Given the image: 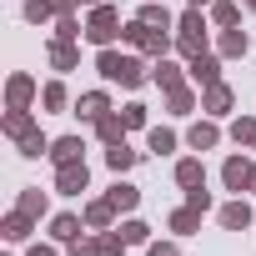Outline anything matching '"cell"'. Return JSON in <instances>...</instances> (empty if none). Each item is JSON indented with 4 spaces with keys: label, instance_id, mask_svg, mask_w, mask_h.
Here are the masks:
<instances>
[{
    "label": "cell",
    "instance_id": "cell-32",
    "mask_svg": "<svg viewBox=\"0 0 256 256\" xmlns=\"http://www.w3.org/2000/svg\"><path fill=\"white\" fill-rule=\"evenodd\" d=\"M40 100H46V106H50V110H60V106H66V86H60V80H50V86H46V96H40Z\"/></svg>",
    "mask_w": 256,
    "mask_h": 256
},
{
    "label": "cell",
    "instance_id": "cell-35",
    "mask_svg": "<svg viewBox=\"0 0 256 256\" xmlns=\"http://www.w3.org/2000/svg\"><path fill=\"white\" fill-rule=\"evenodd\" d=\"M171 110H176V116H186V110H191V90H181V86H176V90H171Z\"/></svg>",
    "mask_w": 256,
    "mask_h": 256
},
{
    "label": "cell",
    "instance_id": "cell-42",
    "mask_svg": "<svg viewBox=\"0 0 256 256\" xmlns=\"http://www.w3.org/2000/svg\"><path fill=\"white\" fill-rule=\"evenodd\" d=\"M246 191H256V166H251V181H246Z\"/></svg>",
    "mask_w": 256,
    "mask_h": 256
},
{
    "label": "cell",
    "instance_id": "cell-19",
    "mask_svg": "<svg viewBox=\"0 0 256 256\" xmlns=\"http://www.w3.org/2000/svg\"><path fill=\"white\" fill-rule=\"evenodd\" d=\"M50 236H56V241H76V236H80V221H76V216H56V221H50Z\"/></svg>",
    "mask_w": 256,
    "mask_h": 256
},
{
    "label": "cell",
    "instance_id": "cell-4",
    "mask_svg": "<svg viewBox=\"0 0 256 256\" xmlns=\"http://www.w3.org/2000/svg\"><path fill=\"white\" fill-rule=\"evenodd\" d=\"M70 246H76V256H120V231H116V236L106 231V236H90V241L76 236Z\"/></svg>",
    "mask_w": 256,
    "mask_h": 256
},
{
    "label": "cell",
    "instance_id": "cell-10",
    "mask_svg": "<svg viewBox=\"0 0 256 256\" xmlns=\"http://www.w3.org/2000/svg\"><path fill=\"white\" fill-rule=\"evenodd\" d=\"M221 226H226V231H246V226H251V206H246V201L221 206Z\"/></svg>",
    "mask_w": 256,
    "mask_h": 256
},
{
    "label": "cell",
    "instance_id": "cell-18",
    "mask_svg": "<svg viewBox=\"0 0 256 256\" xmlns=\"http://www.w3.org/2000/svg\"><path fill=\"white\" fill-rule=\"evenodd\" d=\"M76 110H80L86 120H100V116H106V96H100V90H90V96H80V106H76Z\"/></svg>",
    "mask_w": 256,
    "mask_h": 256
},
{
    "label": "cell",
    "instance_id": "cell-9",
    "mask_svg": "<svg viewBox=\"0 0 256 256\" xmlns=\"http://www.w3.org/2000/svg\"><path fill=\"white\" fill-rule=\"evenodd\" d=\"M80 151H86L80 136H60V141L50 146V161H56V166H70V161H80Z\"/></svg>",
    "mask_w": 256,
    "mask_h": 256
},
{
    "label": "cell",
    "instance_id": "cell-12",
    "mask_svg": "<svg viewBox=\"0 0 256 256\" xmlns=\"http://www.w3.org/2000/svg\"><path fill=\"white\" fill-rule=\"evenodd\" d=\"M186 141H191L196 151H211V146L221 141V131H216V126H211V120H196V126H191V131H186Z\"/></svg>",
    "mask_w": 256,
    "mask_h": 256
},
{
    "label": "cell",
    "instance_id": "cell-44",
    "mask_svg": "<svg viewBox=\"0 0 256 256\" xmlns=\"http://www.w3.org/2000/svg\"><path fill=\"white\" fill-rule=\"evenodd\" d=\"M246 6H251V10H256V0H246Z\"/></svg>",
    "mask_w": 256,
    "mask_h": 256
},
{
    "label": "cell",
    "instance_id": "cell-5",
    "mask_svg": "<svg viewBox=\"0 0 256 256\" xmlns=\"http://www.w3.org/2000/svg\"><path fill=\"white\" fill-rule=\"evenodd\" d=\"M86 181H90L86 161H70V166H60V171H56V186H60L66 196H80V191H86Z\"/></svg>",
    "mask_w": 256,
    "mask_h": 256
},
{
    "label": "cell",
    "instance_id": "cell-22",
    "mask_svg": "<svg viewBox=\"0 0 256 256\" xmlns=\"http://www.w3.org/2000/svg\"><path fill=\"white\" fill-rule=\"evenodd\" d=\"M146 236H151V226H146V221H126V226H120V241H126V246H141Z\"/></svg>",
    "mask_w": 256,
    "mask_h": 256
},
{
    "label": "cell",
    "instance_id": "cell-39",
    "mask_svg": "<svg viewBox=\"0 0 256 256\" xmlns=\"http://www.w3.org/2000/svg\"><path fill=\"white\" fill-rule=\"evenodd\" d=\"M146 256H181V251H176V246H171V241H156V246H151V251H146Z\"/></svg>",
    "mask_w": 256,
    "mask_h": 256
},
{
    "label": "cell",
    "instance_id": "cell-3",
    "mask_svg": "<svg viewBox=\"0 0 256 256\" xmlns=\"http://www.w3.org/2000/svg\"><path fill=\"white\" fill-rule=\"evenodd\" d=\"M86 36H90L96 46L116 40V36H120V16H116L110 6H96V10H90V26H86Z\"/></svg>",
    "mask_w": 256,
    "mask_h": 256
},
{
    "label": "cell",
    "instance_id": "cell-13",
    "mask_svg": "<svg viewBox=\"0 0 256 256\" xmlns=\"http://www.w3.org/2000/svg\"><path fill=\"white\" fill-rule=\"evenodd\" d=\"M196 226H201V206H191V201H186V206H181V211L171 216V231H181V236H191Z\"/></svg>",
    "mask_w": 256,
    "mask_h": 256
},
{
    "label": "cell",
    "instance_id": "cell-2",
    "mask_svg": "<svg viewBox=\"0 0 256 256\" xmlns=\"http://www.w3.org/2000/svg\"><path fill=\"white\" fill-rule=\"evenodd\" d=\"M181 56H201L206 50V20H201V10H186L181 16Z\"/></svg>",
    "mask_w": 256,
    "mask_h": 256
},
{
    "label": "cell",
    "instance_id": "cell-25",
    "mask_svg": "<svg viewBox=\"0 0 256 256\" xmlns=\"http://www.w3.org/2000/svg\"><path fill=\"white\" fill-rule=\"evenodd\" d=\"M50 66H56V70H70V66H76V50H70L66 40H56V46H50Z\"/></svg>",
    "mask_w": 256,
    "mask_h": 256
},
{
    "label": "cell",
    "instance_id": "cell-33",
    "mask_svg": "<svg viewBox=\"0 0 256 256\" xmlns=\"http://www.w3.org/2000/svg\"><path fill=\"white\" fill-rule=\"evenodd\" d=\"M20 211H26V216H40V211H46V196H40V191H26V196H20Z\"/></svg>",
    "mask_w": 256,
    "mask_h": 256
},
{
    "label": "cell",
    "instance_id": "cell-7",
    "mask_svg": "<svg viewBox=\"0 0 256 256\" xmlns=\"http://www.w3.org/2000/svg\"><path fill=\"white\" fill-rule=\"evenodd\" d=\"M216 76H221V60H216V56H191V80L216 86Z\"/></svg>",
    "mask_w": 256,
    "mask_h": 256
},
{
    "label": "cell",
    "instance_id": "cell-17",
    "mask_svg": "<svg viewBox=\"0 0 256 256\" xmlns=\"http://www.w3.org/2000/svg\"><path fill=\"white\" fill-rule=\"evenodd\" d=\"M110 216H116V206H110V201H90V206H86V221H90L96 231H106V226H110Z\"/></svg>",
    "mask_w": 256,
    "mask_h": 256
},
{
    "label": "cell",
    "instance_id": "cell-38",
    "mask_svg": "<svg viewBox=\"0 0 256 256\" xmlns=\"http://www.w3.org/2000/svg\"><path fill=\"white\" fill-rule=\"evenodd\" d=\"M56 36H60V40H70V36H76V20H70V16H60V26H56Z\"/></svg>",
    "mask_w": 256,
    "mask_h": 256
},
{
    "label": "cell",
    "instance_id": "cell-34",
    "mask_svg": "<svg viewBox=\"0 0 256 256\" xmlns=\"http://www.w3.org/2000/svg\"><path fill=\"white\" fill-rule=\"evenodd\" d=\"M46 151V141H40V131H30V136H20V156H40Z\"/></svg>",
    "mask_w": 256,
    "mask_h": 256
},
{
    "label": "cell",
    "instance_id": "cell-37",
    "mask_svg": "<svg viewBox=\"0 0 256 256\" xmlns=\"http://www.w3.org/2000/svg\"><path fill=\"white\" fill-rule=\"evenodd\" d=\"M186 201H191V206H201V211L211 206V196H206V186H196V191H186Z\"/></svg>",
    "mask_w": 256,
    "mask_h": 256
},
{
    "label": "cell",
    "instance_id": "cell-8",
    "mask_svg": "<svg viewBox=\"0 0 256 256\" xmlns=\"http://www.w3.org/2000/svg\"><path fill=\"white\" fill-rule=\"evenodd\" d=\"M201 110H211V116H226L231 110V90L216 80V86H206V96H201Z\"/></svg>",
    "mask_w": 256,
    "mask_h": 256
},
{
    "label": "cell",
    "instance_id": "cell-15",
    "mask_svg": "<svg viewBox=\"0 0 256 256\" xmlns=\"http://www.w3.org/2000/svg\"><path fill=\"white\" fill-rule=\"evenodd\" d=\"M106 201H110V206H116V211H136V201H141V191H136V186H120V181H116V186H110V196H106Z\"/></svg>",
    "mask_w": 256,
    "mask_h": 256
},
{
    "label": "cell",
    "instance_id": "cell-43",
    "mask_svg": "<svg viewBox=\"0 0 256 256\" xmlns=\"http://www.w3.org/2000/svg\"><path fill=\"white\" fill-rule=\"evenodd\" d=\"M86 6H100V0H86Z\"/></svg>",
    "mask_w": 256,
    "mask_h": 256
},
{
    "label": "cell",
    "instance_id": "cell-36",
    "mask_svg": "<svg viewBox=\"0 0 256 256\" xmlns=\"http://www.w3.org/2000/svg\"><path fill=\"white\" fill-rule=\"evenodd\" d=\"M120 116H126V126H146V106H126Z\"/></svg>",
    "mask_w": 256,
    "mask_h": 256
},
{
    "label": "cell",
    "instance_id": "cell-20",
    "mask_svg": "<svg viewBox=\"0 0 256 256\" xmlns=\"http://www.w3.org/2000/svg\"><path fill=\"white\" fill-rule=\"evenodd\" d=\"M246 46H251L246 30H226V36H221V56H246Z\"/></svg>",
    "mask_w": 256,
    "mask_h": 256
},
{
    "label": "cell",
    "instance_id": "cell-30",
    "mask_svg": "<svg viewBox=\"0 0 256 256\" xmlns=\"http://www.w3.org/2000/svg\"><path fill=\"white\" fill-rule=\"evenodd\" d=\"M50 16H56L50 0H26V20H50Z\"/></svg>",
    "mask_w": 256,
    "mask_h": 256
},
{
    "label": "cell",
    "instance_id": "cell-29",
    "mask_svg": "<svg viewBox=\"0 0 256 256\" xmlns=\"http://www.w3.org/2000/svg\"><path fill=\"white\" fill-rule=\"evenodd\" d=\"M6 131H10V136H30V116H26V110H10V116H6Z\"/></svg>",
    "mask_w": 256,
    "mask_h": 256
},
{
    "label": "cell",
    "instance_id": "cell-24",
    "mask_svg": "<svg viewBox=\"0 0 256 256\" xmlns=\"http://www.w3.org/2000/svg\"><path fill=\"white\" fill-rule=\"evenodd\" d=\"M151 151L171 156V151H176V131H166V126H156V131H151Z\"/></svg>",
    "mask_w": 256,
    "mask_h": 256
},
{
    "label": "cell",
    "instance_id": "cell-14",
    "mask_svg": "<svg viewBox=\"0 0 256 256\" xmlns=\"http://www.w3.org/2000/svg\"><path fill=\"white\" fill-rule=\"evenodd\" d=\"M106 166H110V171H131V166H136V151L126 146V141H116V146L106 151Z\"/></svg>",
    "mask_w": 256,
    "mask_h": 256
},
{
    "label": "cell",
    "instance_id": "cell-31",
    "mask_svg": "<svg viewBox=\"0 0 256 256\" xmlns=\"http://www.w3.org/2000/svg\"><path fill=\"white\" fill-rule=\"evenodd\" d=\"M141 20H146V26H156V30H166V26H171L166 6H146V10H141Z\"/></svg>",
    "mask_w": 256,
    "mask_h": 256
},
{
    "label": "cell",
    "instance_id": "cell-21",
    "mask_svg": "<svg viewBox=\"0 0 256 256\" xmlns=\"http://www.w3.org/2000/svg\"><path fill=\"white\" fill-rule=\"evenodd\" d=\"M30 90H36V86H30V76H16V80H10V110H20V106L30 100Z\"/></svg>",
    "mask_w": 256,
    "mask_h": 256
},
{
    "label": "cell",
    "instance_id": "cell-11",
    "mask_svg": "<svg viewBox=\"0 0 256 256\" xmlns=\"http://www.w3.org/2000/svg\"><path fill=\"white\" fill-rule=\"evenodd\" d=\"M126 131H131V126H126V116H100V120H96V136H100L106 146H116Z\"/></svg>",
    "mask_w": 256,
    "mask_h": 256
},
{
    "label": "cell",
    "instance_id": "cell-16",
    "mask_svg": "<svg viewBox=\"0 0 256 256\" xmlns=\"http://www.w3.org/2000/svg\"><path fill=\"white\" fill-rule=\"evenodd\" d=\"M176 181H181L186 191H196V186H206V171H201V161H181V166H176Z\"/></svg>",
    "mask_w": 256,
    "mask_h": 256
},
{
    "label": "cell",
    "instance_id": "cell-28",
    "mask_svg": "<svg viewBox=\"0 0 256 256\" xmlns=\"http://www.w3.org/2000/svg\"><path fill=\"white\" fill-rule=\"evenodd\" d=\"M236 16H241V10L231 6V0H216V6H211V20H216V26H236Z\"/></svg>",
    "mask_w": 256,
    "mask_h": 256
},
{
    "label": "cell",
    "instance_id": "cell-1",
    "mask_svg": "<svg viewBox=\"0 0 256 256\" xmlns=\"http://www.w3.org/2000/svg\"><path fill=\"white\" fill-rule=\"evenodd\" d=\"M100 76L106 80H120V86H141L146 80V66L136 60V56H116V50H100Z\"/></svg>",
    "mask_w": 256,
    "mask_h": 256
},
{
    "label": "cell",
    "instance_id": "cell-40",
    "mask_svg": "<svg viewBox=\"0 0 256 256\" xmlns=\"http://www.w3.org/2000/svg\"><path fill=\"white\" fill-rule=\"evenodd\" d=\"M50 6H56L60 16H70V6H76V0H50Z\"/></svg>",
    "mask_w": 256,
    "mask_h": 256
},
{
    "label": "cell",
    "instance_id": "cell-27",
    "mask_svg": "<svg viewBox=\"0 0 256 256\" xmlns=\"http://www.w3.org/2000/svg\"><path fill=\"white\" fill-rule=\"evenodd\" d=\"M6 236H10V241H26V236H30V216H26V211H16V216L6 221Z\"/></svg>",
    "mask_w": 256,
    "mask_h": 256
},
{
    "label": "cell",
    "instance_id": "cell-41",
    "mask_svg": "<svg viewBox=\"0 0 256 256\" xmlns=\"http://www.w3.org/2000/svg\"><path fill=\"white\" fill-rule=\"evenodd\" d=\"M30 256H56V251L50 246H30Z\"/></svg>",
    "mask_w": 256,
    "mask_h": 256
},
{
    "label": "cell",
    "instance_id": "cell-6",
    "mask_svg": "<svg viewBox=\"0 0 256 256\" xmlns=\"http://www.w3.org/2000/svg\"><path fill=\"white\" fill-rule=\"evenodd\" d=\"M221 181H226V191H246V181H251V161H246V156H231V161L221 166Z\"/></svg>",
    "mask_w": 256,
    "mask_h": 256
},
{
    "label": "cell",
    "instance_id": "cell-26",
    "mask_svg": "<svg viewBox=\"0 0 256 256\" xmlns=\"http://www.w3.org/2000/svg\"><path fill=\"white\" fill-rule=\"evenodd\" d=\"M156 86H166V90H176V86H181V70H176L171 60H156Z\"/></svg>",
    "mask_w": 256,
    "mask_h": 256
},
{
    "label": "cell",
    "instance_id": "cell-23",
    "mask_svg": "<svg viewBox=\"0 0 256 256\" xmlns=\"http://www.w3.org/2000/svg\"><path fill=\"white\" fill-rule=\"evenodd\" d=\"M231 136H236V146H256V120H251V116H241V120L231 126Z\"/></svg>",
    "mask_w": 256,
    "mask_h": 256
},
{
    "label": "cell",
    "instance_id": "cell-45",
    "mask_svg": "<svg viewBox=\"0 0 256 256\" xmlns=\"http://www.w3.org/2000/svg\"><path fill=\"white\" fill-rule=\"evenodd\" d=\"M191 6H201V0H191Z\"/></svg>",
    "mask_w": 256,
    "mask_h": 256
}]
</instances>
